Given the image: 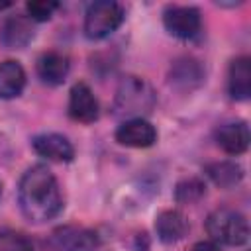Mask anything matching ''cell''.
Returning a JSON list of instances; mask_svg holds the SVG:
<instances>
[{
  "label": "cell",
  "instance_id": "cell-17",
  "mask_svg": "<svg viewBox=\"0 0 251 251\" xmlns=\"http://www.w3.org/2000/svg\"><path fill=\"white\" fill-rule=\"evenodd\" d=\"M202 194H204V184L198 178H188V180L178 182L176 192H175V196H176L178 202H188V204L190 202H196Z\"/></svg>",
  "mask_w": 251,
  "mask_h": 251
},
{
  "label": "cell",
  "instance_id": "cell-7",
  "mask_svg": "<svg viewBox=\"0 0 251 251\" xmlns=\"http://www.w3.org/2000/svg\"><path fill=\"white\" fill-rule=\"evenodd\" d=\"M69 116L82 124H92L98 118V100L86 82H76L71 88Z\"/></svg>",
  "mask_w": 251,
  "mask_h": 251
},
{
  "label": "cell",
  "instance_id": "cell-10",
  "mask_svg": "<svg viewBox=\"0 0 251 251\" xmlns=\"http://www.w3.org/2000/svg\"><path fill=\"white\" fill-rule=\"evenodd\" d=\"M31 39L33 27L25 16H12L0 27V41L6 49H24Z\"/></svg>",
  "mask_w": 251,
  "mask_h": 251
},
{
  "label": "cell",
  "instance_id": "cell-3",
  "mask_svg": "<svg viewBox=\"0 0 251 251\" xmlns=\"http://www.w3.org/2000/svg\"><path fill=\"white\" fill-rule=\"evenodd\" d=\"M206 231L214 243L243 245L249 237L247 218L231 208H218L206 220Z\"/></svg>",
  "mask_w": 251,
  "mask_h": 251
},
{
  "label": "cell",
  "instance_id": "cell-9",
  "mask_svg": "<svg viewBox=\"0 0 251 251\" xmlns=\"http://www.w3.org/2000/svg\"><path fill=\"white\" fill-rule=\"evenodd\" d=\"M31 145H33L37 155H41L49 161L69 163L75 157L73 143L61 133H39L31 139Z\"/></svg>",
  "mask_w": 251,
  "mask_h": 251
},
{
  "label": "cell",
  "instance_id": "cell-8",
  "mask_svg": "<svg viewBox=\"0 0 251 251\" xmlns=\"http://www.w3.org/2000/svg\"><path fill=\"white\" fill-rule=\"evenodd\" d=\"M116 141L126 147H149L157 141V129L143 118L126 120L116 129Z\"/></svg>",
  "mask_w": 251,
  "mask_h": 251
},
{
  "label": "cell",
  "instance_id": "cell-19",
  "mask_svg": "<svg viewBox=\"0 0 251 251\" xmlns=\"http://www.w3.org/2000/svg\"><path fill=\"white\" fill-rule=\"evenodd\" d=\"M190 251H220V249H218V245L214 241H198V243L192 245Z\"/></svg>",
  "mask_w": 251,
  "mask_h": 251
},
{
  "label": "cell",
  "instance_id": "cell-18",
  "mask_svg": "<svg viewBox=\"0 0 251 251\" xmlns=\"http://www.w3.org/2000/svg\"><path fill=\"white\" fill-rule=\"evenodd\" d=\"M59 8L57 2H49V0H31L25 4V10L29 14L31 20L35 22H45L53 16V12Z\"/></svg>",
  "mask_w": 251,
  "mask_h": 251
},
{
  "label": "cell",
  "instance_id": "cell-5",
  "mask_svg": "<svg viewBox=\"0 0 251 251\" xmlns=\"http://www.w3.org/2000/svg\"><path fill=\"white\" fill-rule=\"evenodd\" d=\"M165 29L178 39H192L200 31V12L192 6H169L163 14Z\"/></svg>",
  "mask_w": 251,
  "mask_h": 251
},
{
  "label": "cell",
  "instance_id": "cell-13",
  "mask_svg": "<svg viewBox=\"0 0 251 251\" xmlns=\"http://www.w3.org/2000/svg\"><path fill=\"white\" fill-rule=\"evenodd\" d=\"M69 59L59 51H47L37 59V75L45 84L57 86L69 75Z\"/></svg>",
  "mask_w": 251,
  "mask_h": 251
},
{
  "label": "cell",
  "instance_id": "cell-14",
  "mask_svg": "<svg viewBox=\"0 0 251 251\" xmlns=\"http://www.w3.org/2000/svg\"><path fill=\"white\" fill-rule=\"evenodd\" d=\"M229 94L235 100H247L251 94V63L249 57H237L229 65V78H227Z\"/></svg>",
  "mask_w": 251,
  "mask_h": 251
},
{
  "label": "cell",
  "instance_id": "cell-11",
  "mask_svg": "<svg viewBox=\"0 0 251 251\" xmlns=\"http://www.w3.org/2000/svg\"><path fill=\"white\" fill-rule=\"evenodd\" d=\"M218 145L229 155H241L249 147V127L245 122L224 124L216 131Z\"/></svg>",
  "mask_w": 251,
  "mask_h": 251
},
{
  "label": "cell",
  "instance_id": "cell-2",
  "mask_svg": "<svg viewBox=\"0 0 251 251\" xmlns=\"http://www.w3.org/2000/svg\"><path fill=\"white\" fill-rule=\"evenodd\" d=\"M155 102H157L155 90L145 78L126 76L116 90L114 114L120 118L135 120L149 114L155 108Z\"/></svg>",
  "mask_w": 251,
  "mask_h": 251
},
{
  "label": "cell",
  "instance_id": "cell-12",
  "mask_svg": "<svg viewBox=\"0 0 251 251\" xmlns=\"http://www.w3.org/2000/svg\"><path fill=\"white\" fill-rule=\"evenodd\" d=\"M155 231L163 243H175L188 233V220L178 210H165L155 220Z\"/></svg>",
  "mask_w": 251,
  "mask_h": 251
},
{
  "label": "cell",
  "instance_id": "cell-21",
  "mask_svg": "<svg viewBox=\"0 0 251 251\" xmlns=\"http://www.w3.org/2000/svg\"><path fill=\"white\" fill-rule=\"evenodd\" d=\"M4 8H10V2H0V10H4Z\"/></svg>",
  "mask_w": 251,
  "mask_h": 251
},
{
  "label": "cell",
  "instance_id": "cell-4",
  "mask_svg": "<svg viewBox=\"0 0 251 251\" xmlns=\"http://www.w3.org/2000/svg\"><path fill=\"white\" fill-rule=\"evenodd\" d=\"M124 22V8L112 0H100L88 6L84 14V35L88 39H102L116 31Z\"/></svg>",
  "mask_w": 251,
  "mask_h": 251
},
{
  "label": "cell",
  "instance_id": "cell-6",
  "mask_svg": "<svg viewBox=\"0 0 251 251\" xmlns=\"http://www.w3.org/2000/svg\"><path fill=\"white\" fill-rule=\"evenodd\" d=\"M51 247L53 251H94L98 247V235L86 227L67 226L51 235Z\"/></svg>",
  "mask_w": 251,
  "mask_h": 251
},
{
  "label": "cell",
  "instance_id": "cell-16",
  "mask_svg": "<svg viewBox=\"0 0 251 251\" xmlns=\"http://www.w3.org/2000/svg\"><path fill=\"white\" fill-rule=\"evenodd\" d=\"M208 176L222 188H231L243 178V169L237 163L231 161H220V163H210L206 167Z\"/></svg>",
  "mask_w": 251,
  "mask_h": 251
},
{
  "label": "cell",
  "instance_id": "cell-15",
  "mask_svg": "<svg viewBox=\"0 0 251 251\" xmlns=\"http://www.w3.org/2000/svg\"><path fill=\"white\" fill-rule=\"evenodd\" d=\"M25 86V73L20 63L4 61L0 63V98L10 100L16 98Z\"/></svg>",
  "mask_w": 251,
  "mask_h": 251
},
{
  "label": "cell",
  "instance_id": "cell-20",
  "mask_svg": "<svg viewBox=\"0 0 251 251\" xmlns=\"http://www.w3.org/2000/svg\"><path fill=\"white\" fill-rule=\"evenodd\" d=\"M6 251H33V249H31V245H29L27 241H24V239H14V243H12Z\"/></svg>",
  "mask_w": 251,
  "mask_h": 251
},
{
  "label": "cell",
  "instance_id": "cell-1",
  "mask_svg": "<svg viewBox=\"0 0 251 251\" xmlns=\"http://www.w3.org/2000/svg\"><path fill=\"white\" fill-rule=\"evenodd\" d=\"M18 204L22 214L33 224L53 220L61 212V190L55 175L45 165H33L24 173L18 184Z\"/></svg>",
  "mask_w": 251,
  "mask_h": 251
}]
</instances>
